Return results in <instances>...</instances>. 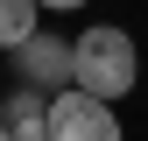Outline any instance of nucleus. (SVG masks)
Returning a JSON list of instances; mask_svg holds the SVG:
<instances>
[{"label": "nucleus", "instance_id": "nucleus-1", "mask_svg": "<svg viewBox=\"0 0 148 141\" xmlns=\"http://www.w3.org/2000/svg\"><path fill=\"white\" fill-rule=\"evenodd\" d=\"M134 78H141V49H134V35L113 28V21H99V28H85L78 42H71V85L92 99H127L134 92Z\"/></svg>", "mask_w": 148, "mask_h": 141}, {"label": "nucleus", "instance_id": "nucleus-2", "mask_svg": "<svg viewBox=\"0 0 148 141\" xmlns=\"http://www.w3.org/2000/svg\"><path fill=\"white\" fill-rule=\"evenodd\" d=\"M49 141H120V113L78 85H64V92H49Z\"/></svg>", "mask_w": 148, "mask_h": 141}, {"label": "nucleus", "instance_id": "nucleus-3", "mask_svg": "<svg viewBox=\"0 0 148 141\" xmlns=\"http://www.w3.org/2000/svg\"><path fill=\"white\" fill-rule=\"evenodd\" d=\"M14 70H21V85H35V92H64L71 85V42L35 28L28 42L14 49Z\"/></svg>", "mask_w": 148, "mask_h": 141}, {"label": "nucleus", "instance_id": "nucleus-4", "mask_svg": "<svg viewBox=\"0 0 148 141\" xmlns=\"http://www.w3.org/2000/svg\"><path fill=\"white\" fill-rule=\"evenodd\" d=\"M0 120H7V134H14V141H49V92L21 85V92L0 106Z\"/></svg>", "mask_w": 148, "mask_h": 141}, {"label": "nucleus", "instance_id": "nucleus-5", "mask_svg": "<svg viewBox=\"0 0 148 141\" xmlns=\"http://www.w3.org/2000/svg\"><path fill=\"white\" fill-rule=\"evenodd\" d=\"M35 21H42V0H0V49H21Z\"/></svg>", "mask_w": 148, "mask_h": 141}, {"label": "nucleus", "instance_id": "nucleus-6", "mask_svg": "<svg viewBox=\"0 0 148 141\" xmlns=\"http://www.w3.org/2000/svg\"><path fill=\"white\" fill-rule=\"evenodd\" d=\"M42 7H49V14H78L85 0H42Z\"/></svg>", "mask_w": 148, "mask_h": 141}, {"label": "nucleus", "instance_id": "nucleus-7", "mask_svg": "<svg viewBox=\"0 0 148 141\" xmlns=\"http://www.w3.org/2000/svg\"><path fill=\"white\" fill-rule=\"evenodd\" d=\"M0 141H14V134H7V120H0Z\"/></svg>", "mask_w": 148, "mask_h": 141}]
</instances>
